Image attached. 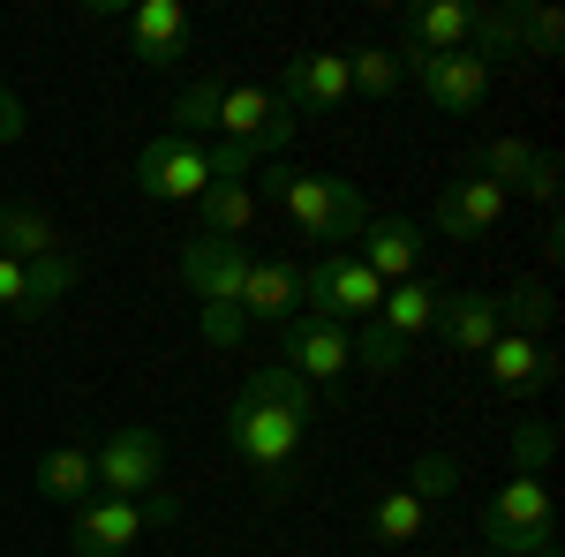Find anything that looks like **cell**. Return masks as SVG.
<instances>
[{"instance_id":"cell-27","label":"cell","mask_w":565,"mask_h":557,"mask_svg":"<svg viewBox=\"0 0 565 557\" xmlns=\"http://www.w3.org/2000/svg\"><path fill=\"white\" fill-rule=\"evenodd\" d=\"M249 399H279V407H295V415H309V422H317V385H302V377H295V369H287V362H264V369H249Z\"/></svg>"},{"instance_id":"cell-17","label":"cell","mask_w":565,"mask_h":557,"mask_svg":"<svg viewBox=\"0 0 565 557\" xmlns=\"http://www.w3.org/2000/svg\"><path fill=\"white\" fill-rule=\"evenodd\" d=\"M354 242H362L354 257L370 264L385 287H399V279H415V271H423V226H415V218H370Z\"/></svg>"},{"instance_id":"cell-19","label":"cell","mask_w":565,"mask_h":557,"mask_svg":"<svg viewBox=\"0 0 565 557\" xmlns=\"http://www.w3.org/2000/svg\"><path fill=\"white\" fill-rule=\"evenodd\" d=\"M242 317H249V324H287V317H302V271L279 264V257H249Z\"/></svg>"},{"instance_id":"cell-34","label":"cell","mask_w":565,"mask_h":557,"mask_svg":"<svg viewBox=\"0 0 565 557\" xmlns=\"http://www.w3.org/2000/svg\"><path fill=\"white\" fill-rule=\"evenodd\" d=\"M196 332H204L212 346H234L242 332H249V317H242V309H196Z\"/></svg>"},{"instance_id":"cell-37","label":"cell","mask_w":565,"mask_h":557,"mask_svg":"<svg viewBox=\"0 0 565 557\" xmlns=\"http://www.w3.org/2000/svg\"><path fill=\"white\" fill-rule=\"evenodd\" d=\"M468 557H505V550H468Z\"/></svg>"},{"instance_id":"cell-32","label":"cell","mask_w":565,"mask_h":557,"mask_svg":"<svg viewBox=\"0 0 565 557\" xmlns=\"http://www.w3.org/2000/svg\"><path fill=\"white\" fill-rule=\"evenodd\" d=\"M0 317H39V301H31V264L0 257Z\"/></svg>"},{"instance_id":"cell-7","label":"cell","mask_w":565,"mask_h":557,"mask_svg":"<svg viewBox=\"0 0 565 557\" xmlns=\"http://www.w3.org/2000/svg\"><path fill=\"white\" fill-rule=\"evenodd\" d=\"M136 189L151 196V204H196L204 189H212V143H196V136H151L143 151H136Z\"/></svg>"},{"instance_id":"cell-36","label":"cell","mask_w":565,"mask_h":557,"mask_svg":"<svg viewBox=\"0 0 565 557\" xmlns=\"http://www.w3.org/2000/svg\"><path fill=\"white\" fill-rule=\"evenodd\" d=\"M527 196H535V204H558V159H543V167H535Z\"/></svg>"},{"instance_id":"cell-5","label":"cell","mask_w":565,"mask_h":557,"mask_svg":"<svg viewBox=\"0 0 565 557\" xmlns=\"http://www.w3.org/2000/svg\"><path fill=\"white\" fill-rule=\"evenodd\" d=\"M482 550L558 557V527H551V490H543V474H513V482L490 490V505H482Z\"/></svg>"},{"instance_id":"cell-11","label":"cell","mask_w":565,"mask_h":557,"mask_svg":"<svg viewBox=\"0 0 565 557\" xmlns=\"http://www.w3.org/2000/svg\"><path fill=\"white\" fill-rule=\"evenodd\" d=\"M407 76H415V90L430 98L437 114H476L482 98H490V61L482 53H430V61H407Z\"/></svg>"},{"instance_id":"cell-30","label":"cell","mask_w":565,"mask_h":557,"mask_svg":"<svg viewBox=\"0 0 565 557\" xmlns=\"http://www.w3.org/2000/svg\"><path fill=\"white\" fill-rule=\"evenodd\" d=\"M399 362H407V346L392 340V332H377V324H362V332H354V369H370V377H392Z\"/></svg>"},{"instance_id":"cell-2","label":"cell","mask_w":565,"mask_h":557,"mask_svg":"<svg viewBox=\"0 0 565 557\" xmlns=\"http://www.w3.org/2000/svg\"><path fill=\"white\" fill-rule=\"evenodd\" d=\"M271 212L287 218L302 242H332V249H348L354 234L370 226V204H362V189L340 181V173H302V167H271L264 173V196Z\"/></svg>"},{"instance_id":"cell-12","label":"cell","mask_w":565,"mask_h":557,"mask_svg":"<svg viewBox=\"0 0 565 557\" xmlns=\"http://www.w3.org/2000/svg\"><path fill=\"white\" fill-rule=\"evenodd\" d=\"M242 279H249V249L242 242H189L181 249V287L196 294V309H242Z\"/></svg>"},{"instance_id":"cell-10","label":"cell","mask_w":565,"mask_h":557,"mask_svg":"<svg viewBox=\"0 0 565 557\" xmlns=\"http://www.w3.org/2000/svg\"><path fill=\"white\" fill-rule=\"evenodd\" d=\"M505 212H513V196L468 167L460 181H445V189H437L430 226L445 234V242H476V234H490V226H505Z\"/></svg>"},{"instance_id":"cell-13","label":"cell","mask_w":565,"mask_h":557,"mask_svg":"<svg viewBox=\"0 0 565 557\" xmlns=\"http://www.w3.org/2000/svg\"><path fill=\"white\" fill-rule=\"evenodd\" d=\"M348 90H354L348 53H295V61L279 68V90H271V98H279L287 114H295V106H302V114H332Z\"/></svg>"},{"instance_id":"cell-29","label":"cell","mask_w":565,"mask_h":557,"mask_svg":"<svg viewBox=\"0 0 565 557\" xmlns=\"http://www.w3.org/2000/svg\"><path fill=\"white\" fill-rule=\"evenodd\" d=\"M521 53H535V61H558L565 53V15L558 8H521Z\"/></svg>"},{"instance_id":"cell-4","label":"cell","mask_w":565,"mask_h":557,"mask_svg":"<svg viewBox=\"0 0 565 557\" xmlns=\"http://www.w3.org/2000/svg\"><path fill=\"white\" fill-rule=\"evenodd\" d=\"M181 519V497H90L76 505V527H68V557H121L136 550L143 535H159V527H174Z\"/></svg>"},{"instance_id":"cell-31","label":"cell","mask_w":565,"mask_h":557,"mask_svg":"<svg viewBox=\"0 0 565 557\" xmlns=\"http://www.w3.org/2000/svg\"><path fill=\"white\" fill-rule=\"evenodd\" d=\"M452 482H460V468H452L445 452H423V460H415V474H407V490H415L423 505H437V497H445Z\"/></svg>"},{"instance_id":"cell-25","label":"cell","mask_w":565,"mask_h":557,"mask_svg":"<svg viewBox=\"0 0 565 557\" xmlns=\"http://www.w3.org/2000/svg\"><path fill=\"white\" fill-rule=\"evenodd\" d=\"M423 527H430V505H423L407 482H399V490H385V497L370 505V535H377V543H415Z\"/></svg>"},{"instance_id":"cell-24","label":"cell","mask_w":565,"mask_h":557,"mask_svg":"<svg viewBox=\"0 0 565 557\" xmlns=\"http://www.w3.org/2000/svg\"><path fill=\"white\" fill-rule=\"evenodd\" d=\"M543 159H551V151H535L527 136H490V143H482V159H476V173H482V181H498V189L513 196V189H527V181H535V167H543Z\"/></svg>"},{"instance_id":"cell-23","label":"cell","mask_w":565,"mask_h":557,"mask_svg":"<svg viewBox=\"0 0 565 557\" xmlns=\"http://www.w3.org/2000/svg\"><path fill=\"white\" fill-rule=\"evenodd\" d=\"M196 218H204L212 242H242V234L257 226V189H249V181H212V189L196 196Z\"/></svg>"},{"instance_id":"cell-1","label":"cell","mask_w":565,"mask_h":557,"mask_svg":"<svg viewBox=\"0 0 565 557\" xmlns=\"http://www.w3.org/2000/svg\"><path fill=\"white\" fill-rule=\"evenodd\" d=\"M174 136H212V143H249V151H264V159H279L287 143H295V121H287V106L271 98L264 84H218V76H204V84H189L174 98Z\"/></svg>"},{"instance_id":"cell-16","label":"cell","mask_w":565,"mask_h":557,"mask_svg":"<svg viewBox=\"0 0 565 557\" xmlns=\"http://www.w3.org/2000/svg\"><path fill=\"white\" fill-rule=\"evenodd\" d=\"M430 332L452 346V354H482V346L505 332V324H498V294H476V287H460V294H437Z\"/></svg>"},{"instance_id":"cell-35","label":"cell","mask_w":565,"mask_h":557,"mask_svg":"<svg viewBox=\"0 0 565 557\" xmlns=\"http://www.w3.org/2000/svg\"><path fill=\"white\" fill-rule=\"evenodd\" d=\"M23 136H31V106L0 84V143H23Z\"/></svg>"},{"instance_id":"cell-3","label":"cell","mask_w":565,"mask_h":557,"mask_svg":"<svg viewBox=\"0 0 565 557\" xmlns=\"http://www.w3.org/2000/svg\"><path fill=\"white\" fill-rule=\"evenodd\" d=\"M302 437H309V415L279 407V399H249V392H234V407H226V444H234V460L257 474L271 497L295 482V452H302Z\"/></svg>"},{"instance_id":"cell-15","label":"cell","mask_w":565,"mask_h":557,"mask_svg":"<svg viewBox=\"0 0 565 557\" xmlns=\"http://www.w3.org/2000/svg\"><path fill=\"white\" fill-rule=\"evenodd\" d=\"M468 39H476V0H430V8H415V15L399 23L407 61H430V53H468Z\"/></svg>"},{"instance_id":"cell-33","label":"cell","mask_w":565,"mask_h":557,"mask_svg":"<svg viewBox=\"0 0 565 557\" xmlns=\"http://www.w3.org/2000/svg\"><path fill=\"white\" fill-rule=\"evenodd\" d=\"M551 444H558V437H551L543 422L513 429V468H521V474H543V460H551Z\"/></svg>"},{"instance_id":"cell-9","label":"cell","mask_w":565,"mask_h":557,"mask_svg":"<svg viewBox=\"0 0 565 557\" xmlns=\"http://www.w3.org/2000/svg\"><path fill=\"white\" fill-rule=\"evenodd\" d=\"M279 362H287L302 385L348 377L354 369V332L348 324H324V317H287V324H279Z\"/></svg>"},{"instance_id":"cell-22","label":"cell","mask_w":565,"mask_h":557,"mask_svg":"<svg viewBox=\"0 0 565 557\" xmlns=\"http://www.w3.org/2000/svg\"><path fill=\"white\" fill-rule=\"evenodd\" d=\"M90 490H98V468H90L84 444H53L39 460V497L45 505H90Z\"/></svg>"},{"instance_id":"cell-14","label":"cell","mask_w":565,"mask_h":557,"mask_svg":"<svg viewBox=\"0 0 565 557\" xmlns=\"http://www.w3.org/2000/svg\"><path fill=\"white\" fill-rule=\"evenodd\" d=\"M129 53L143 68H174L189 53V8L181 0H136L129 8Z\"/></svg>"},{"instance_id":"cell-28","label":"cell","mask_w":565,"mask_h":557,"mask_svg":"<svg viewBox=\"0 0 565 557\" xmlns=\"http://www.w3.org/2000/svg\"><path fill=\"white\" fill-rule=\"evenodd\" d=\"M348 84L370 90V98H392V90H399V53H385V45H362V53H348Z\"/></svg>"},{"instance_id":"cell-26","label":"cell","mask_w":565,"mask_h":557,"mask_svg":"<svg viewBox=\"0 0 565 557\" xmlns=\"http://www.w3.org/2000/svg\"><path fill=\"white\" fill-rule=\"evenodd\" d=\"M551 317H558V309H551V287H543V279H521L513 294H498V324L521 332V340H543Z\"/></svg>"},{"instance_id":"cell-6","label":"cell","mask_w":565,"mask_h":557,"mask_svg":"<svg viewBox=\"0 0 565 557\" xmlns=\"http://www.w3.org/2000/svg\"><path fill=\"white\" fill-rule=\"evenodd\" d=\"M377 301H385V279L354 257V249H332V257H317L302 271V317H324V324H370Z\"/></svg>"},{"instance_id":"cell-8","label":"cell","mask_w":565,"mask_h":557,"mask_svg":"<svg viewBox=\"0 0 565 557\" xmlns=\"http://www.w3.org/2000/svg\"><path fill=\"white\" fill-rule=\"evenodd\" d=\"M98 497H159V474H167V437L151 422H121L98 452Z\"/></svg>"},{"instance_id":"cell-20","label":"cell","mask_w":565,"mask_h":557,"mask_svg":"<svg viewBox=\"0 0 565 557\" xmlns=\"http://www.w3.org/2000/svg\"><path fill=\"white\" fill-rule=\"evenodd\" d=\"M430 317H437V287L430 279H399V287H385V301H377V332H392L399 346H415L423 332H430Z\"/></svg>"},{"instance_id":"cell-18","label":"cell","mask_w":565,"mask_h":557,"mask_svg":"<svg viewBox=\"0 0 565 557\" xmlns=\"http://www.w3.org/2000/svg\"><path fill=\"white\" fill-rule=\"evenodd\" d=\"M482 369H490V385L498 392H543L558 377V354L543 340H521V332H498V340L482 346Z\"/></svg>"},{"instance_id":"cell-21","label":"cell","mask_w":565,"mask_h":557,"mask_svg":"<svg viewBox=\"0 0 565 557\" xmlns=\"http://www.w3.org/2000/svg\"><path fill=\"white\" fill-rule=\"evenodd\" d=\"M0 257H15V264L61 257V226H53V212H39V204H0Z\"/></svg>"}]
</instances>
